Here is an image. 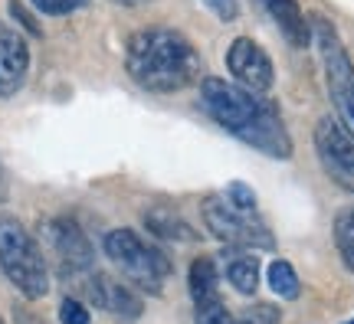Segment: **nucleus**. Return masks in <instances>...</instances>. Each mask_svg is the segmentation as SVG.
<instances>
[{
	"label": "nucleus",
	"instance_id": "obj_1",
	"mask_svg": "<svg viewBox=\"0 0 354 324\" xmlns=\"http://www.w3.org/2000/svg\"><path fill=\"white\" fill-rule=\"evenodd\" d=\"M201 105L223 131L240 137L243 144H250L253 151H259L266 158H276V161L292 158L289 128L282 122L279 108L266 95L246 92L236 82H227L220 75H203Z\"/></svg>",
	"mask_w": 354,
	"mask_h": 324
},
{
	"label": "nucleus",
	"instance_id": "obj_2",
	"mask_svg": "<svg viewBox=\"0 0 354 324\" xmlns=\"http://www.w3.org/2000/svg\"><path fill=\"white\" fill-rule=\"evenodd\" d=\"M128 75L148 92L171 95L201 79L203 59L197 46L174 26H145L128 37L125 46Z\"/></svg>",
	"mask_w": 354,
	"mask_h": 324
},
{
	"label": "nucleus",
	"instance_id": "obj_3",
	"mask_svg": "<svg viewBox=\"0 0 354 324\" xmlns=\"http://www.w3.org/2000/svg\"><path fill=\"white\" fill-rule=\"evenodd\" d=\"M0 269L10 285L30 301H39L50 292V262L17 216H0Z\"/></svg>",
	"mask_w": 354,
	"mask_h": 324
},
{
	"label": "nucleus",
	"instance_id": "obj_4",
	"mask_svg": "<svg viewBox=\"0 0 354 324\" xmlns=\"http://www.w3.org/2000/svg\"><path fill=\"white\" fill-rule=\"evenodd\" d=\"M102 249L115 269L125 275L128 285L141 288L148 295H161L171 272H174L167 252H161L148 239H141L135 229H112L102 242Z\"/></svg>",
	"mask_w": 354,
	"mask_h": 324
},
{
	"label": "nucleus",
	"instance_id": "obj_5",
	"mask_svg": "<svg viewBox=\"0 0 354 324\" xmlns=\"http://www.w3.org/2000/svg\"><path fill=\"white\" fill-rule=\"evenodd\" d=\"M312 26V43H318V56H322V69H325V86H328V99L338 112V125L354 137V63L348 50H344L338 30L322 17H308Z\"/></svg>",
	"mask_w": 354,
	"mask_h": 324
},
{
	"label": "nucleus",
	"instance_id": "obj_6",
	"mask_svg": "<svg viewBox=\"0 0 354 324\" xmlns=\"http://www.w3.org/2000/svg\"><path fill=\"white\" fill-rule=\"evenodd\" d=\"M203 226L210 229V236H216L223 246L233 249H250V252H272L276 249V236L269 233V226L256 216V213H243L227 197H207L201 203Z\"/></svg>",
	"mask_w": 354,
	"mask_h": 324
},
{
	"label": "nucleus",
	"instance_id": "obj_7",
	"mask_svg": "<svg viewBox=\"0 0 354 324\" xmlns=\"http://www.w3.org/2000/svg\"><path fill=\"white\" fill-rule=\"evenodd\" d=\"M39 236H43V249H46L59 278H66V282H86L92 275L95 252H92V242H88V236L82 233V226L76 220L53 216V220L43 223Z\"/></svg>",
	"mask_w": 354,
	"mask_h": 324
},
{
	"label": "nucleus",
	"instance_id": "obj_8",
	"mask_svg": "<svg viewBox=\"0 0 354 324\" xmlns=\"http://www.w3.org/2000/svg\"><path fill=\"white\" fill-rule=\"evenodd\" d=\"M315 154L331 184L354 197V137L338 125V118L315 122Z\"/></svg>",
	"mask_w": 354,
	"mask_h": 324
},
{
	"label": "nucleus",
	"instance_id": "obj_9",
	"mask_svg": "<svg viewBox=\"0 0 354 324\" xmlns=\"http://www.w3.org/2000/svg\"><path fill=\"white\" fill-rule=\"evenodd\" d=\"M227 69L236 86L246 88V92H256V95H266L272 88V82H276V69H272L269 53L250 37H236L230 43Z\"/></svg>",
	"mask_w": 354,
	"mask_h": 324
},
{
	"label": "nucleus",
	"instance_id": "obj_10",
	"mask_svg": "<svg viewBox=\"0 0 354 324\" xmlns=\"http://www.w3.org/2000/svg\"><path fill=\"white\" fill-rule=\"evenodd\" d=\"M82 288H86V298L92 305H99L102 312H109L112 318L135 321L145 312V305L135 295V288L128 285V282H122V278H112V275H105V272H92L82 282Z\"/></svg>",
	"mask_w": 354,
	"mask_h": 324
},
{
	"label": "nucleus",
	"instance_id": "obj_11",
	"mask_svg": "<svg viewBox=\"0 0 354 324\" xmlns=\"http://www.w3.org/2000/svg\"><path fill=\"white\" fill-rule=\"evenodd\" d=\"M30 73V43L20 30L0 20V99L17 95Z\"/></svg>",
	"mask_w": 354,
	"mask_h": 324
},
{
	"label": "nucleus",
	"instance_id": "obj_12",
	"mask_svg": "<svg viewBox=\"0 0 354 324\" xmlns=\"http://www.w3.org/2000/svg\"><path fill=\"white\" fill-rule=\"evenodd\" d=\"M259 7L269 13V20L279 26V33L289 39L295 50L312 43V26H308V17L302 13L299 0H259Z\"/></svg>",
	"mask_w": 354,
	"mask_h": 324
},
{
	"label": "nucleus",
	"instance_id": "obj_13",
	"mask_svg": "<svg viewBox=\"0 0 354 324\" xmlns=\"http://www.w3.org/2000/svg\"><path fill=\"white\" fill-rule=\"evenodd\" d=\"M145 226H148L151 236L165 239V242H197L201 239V233L187 223V216L174 210L171 203H154L151 210L145 213Z\"/></svg>",
	"mask_w": 354,
	"mask_h": 324
},
{
	"label": "nucleus",
	"instance_id": "obj_14",
	"mask_svg": "<svg viewBox=\"0 0 354 324\" xmlns=\"http://www.w3.org/2000/svg\"><path fill=\"white\" fill-rule=\"evenodd\" d=\"M220 265H223L220 275L233 285V292L256 295V288H259V259H256V252L223 246V249H220Z\"/></svg>",
	"mask_w": 354,
	"mask_h": 324
},
{
	"label": "nucleus",
	"instance_id": "obj_15",
	"mask_svg": "<svg viewBox=\"0 0 354 324\" xmlns=\"http://www.w3.org/2000/svg\"><path fill=\"white\" fill-rule=\"evenodd\" d=\"M220 269H216V259L210 256H197L190 262V275H187V288L194 305H207V301L220 298Z\"/></svg>",
	"mask_w": 354,
	"mask_h": 324
},
{
	"label": "nucleus",
	"instance_id": "obj_16",
	"mask_svg": "<svg viewBox=\"0 0 354 324\" xmlns=\"http://www.w3.org/2000/svg\"><path fill=\"white\" fill-rule=\"evenodd\" d=\"M266 278H269V288H272L282 301H295V298H299V292H302L299 272H295V269H292V262H286V259H272V262H269Z\"/></svg>",
	"mask_w": 354,
	"mask_h": 324
},
{
	"label": "nucleus",
	"instance_id": "obj_17",
	"mask_svg": "<svg viewBox=\"0 0 354 324\" xmlns=\"http://www.w3.org/2000/svg\"><path fill=\"white\" fill-rule=\"evenodd\" d=\"M335 246L342 252L344 265L354 272V207H344L335 216Z\"/></svg>",
	"mask_w": 354,
	"mask_h": 324
},
{
	"label": "nucleus",
	"instance_id": "obj_18",
	"mask_svg": "<svg viewBox=\"0 0 354 324\" xmlns=\"http://www.w3.org/2000/svg\"><path fill=\"white\" fill-rule=\"evenodd\" d=\"M194 321L197 324H246L240 314L227 312L223 298L207 301V305H194Z\"/></svg>",
	"mask_w": 354,
	"mask_h": 324
},
{
	"label": "nucleus",
	"instance_id": "obj_19",
	"mask_svg": "<svg viewBox=\"0 0 354 324\" xmlns=\"http://www.w3.org/2000/svg\"><path fill=\"white\" fill-rule=\"evenodd\" d=\"M223 197H227V203H233L236 210H243V213H256V190H253V187H246L243 180H233V184H227Z\"/></svg>",
	"mask_w": 354,
	"mask_h": 324
},
{
	"label": "nucleus",
	"instance_id": "obj_20",
	"mask_svg": "<svg viewBox=\"0 0 354 324\" xmlns=\"http://www.w3.org/2000/svg\"><path fill=\"white\" fill-rule=\"evenodd\" d=\"M88 321H92V314H88L86 301L63 298V305H59V324H88Z\"/></svg>",
	"mask_w": 354,
	"mask_h": 324
},
{
	"label": "nucleus",
	"instance_id": "obj_21",
	"mask_svg": "<svg viewBox=\"0 0 354 324\" xmlns=\"http://www.w3.org/2000/svg\"><path fill=\"white\" fill-rule=\"evenodd\" d=\"M279 308L276 305H266V301H256V305H250L246 308V314H243V321L246 324H279Z\"/></svg>",
	"mask_w": 354,
	"mask_h": 324
},
{
	"label": "nucleus",
	"instance_id": "obj_22",
	"mask_svg": "<svg viewBox=\"0 0 354 324\" xmlns=\"http://www.w3.org/2000/svg\"><path fill=\"white\" fill-rule=\"evenodd\" d=\"M33 7L46 17H66V13L86 7V0H33Z\"/></svg>",
	"mask_w": 354,
	"mask_h": 324
},
{
	"label": "nucleus",
	"instance_id": "obj_23",
	"mask_svg": "<svg viewBox=\"0 0 354 324\" xmlns=\"http://www.w3.org/2000/svg\"><path fill=\"white\" fill-rule=\"evenodd\" d=\"M201 3L223 23H233L240 17V0H201Z\"/></svg>",
	"mask_w": 354,
	"mask_h": 324
},
{
	"label": "nucleus",
	"instance_id": "obj_24",
	"mask_svg": "<svg viewBox=\"0 0 354 324\" xmlns=\"http://www.w3.org/2000/svg\"><path fill=\"white\" fill-rule=\"evenodd\" d=\"M10 7H13V13H17V17H20V23H24V26H30V30H33V33H39V26L33 23V17H26V13H24V7H20V3H17V0H10Z\"/></svg>",
	"mask_w": 354,
	"mask_h": 324
},
{
	"label": "nucleus",
	"instance_id": "obj_25",
	"mask_svg": "<svg viewBox=\"0 0 354 324\" xmlns=\"http://www.w3.org/2000/svg\"><path fill=\"white\" fill-rule=\"evenodd\" d=\"M7 197H10V184H7V171L0 164V203H7Z\"/></svg>",
	"mask_w": 354,
	"mask_h": 324
},
{
	"label": "nucleus",
	"instance_id": "obj_26",
	"mask_svg": "<svg viewBox=\"0 0 354 324\" xmlns=\"http://www.w3.org/2000/svg\"><path fill=\"white\" fill-rule=\"evenodd\" d=\"M112 3H122V7H141V3H148V0H112Z\"/></svg>",
	"mask_w": 354,
	"mask_h": 324
},
{
	"label": "nucleus",
	"instance_id": "obj_27",
	"mask_svg": "<svg viewBox=\"0 0 354 324\" xmlns=\"http://www.w3.org/2000/svg\"><path fill=\"white\" fill-rule=\"evenodd\" d=\"M348 324H354V318H351V321H348Z\"/></svg>",
	"mask_w": 354,
	"mask_h": 324
},
{
	"label": "nucleus",
	"instance_id": "obj_28",
	"mask_svg": "<svg viewBox=\"0 0 354 324\" xmlns=\"http://www.w3.org/2000/svg\"><path fill=\"white\" fill-rule=\"evenodd\" d=\"M0 324H3V318H0Z\"/></svg>",
	"mask_w": 354,
	"mask_h": 324
}]
</instances>
